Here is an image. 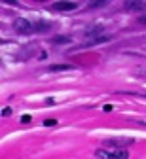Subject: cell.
Instances as JSON below:
<instances>
[{
	"mask_svg": "<svg viewBox=\"0 0 146 159\" xmlns=\"http://www.w3.org/2000/svg\"><path fill=\"white\" fill-rule=\"evenodd\" d=\"M95 157H99V159H129V153L123 148H110V150L101 148L95 152Z\"/></svg>",
	"mask_w": 146,
	"mask_h": 159,
	"instance_id": "obj_1",
	"label": "cell"
},
{
	"mask_svg": "<svg viewBox=\"0 0 146 159\" xmlns=\"http://www.w3.org/2000/svg\"><path fill=\"white\" fill-rule=\"evenodd\" d=\"M13 29H15L19 34H32V32H36V30H34V23L27 21V19H15Z\"/></svg>",
	"mask_w": 146,
	"mask_h": 159,
	"instance_id": "obj_2",
	"label": "cell"
},
{
	"mask_svg": "<svg viewBox=\"0 0 146 159\" xmlns=\"http://www.w3.org/2000/svg\"><path fill=\"white\" fill-rule=\"evenodd\" d=\"M49 8L55 11H72L76 8H80V4L78 2H53Z\"/></svg>",
	"mask_w": 146,
	"mask_h": 159,
	"instance_id": "obj_3",
	"label": "cell"
},
{
	"mask_svg": "<svg viewBox=\"0 0 146 159\" xmlns=\"http://www.w3.org/2000/svg\"><path fill=\"white\" fill-rule=\"evenodd\" d=\"M104 144H108L112 148H123L127 144H133V138H110V140H104Z\"/></svg>",
	"mask_w": 146,
	"mask_h": 159,
	"instance_id": "obj_4",
	"label": "cell"
},
{
	"mask_svg": "<svg viewBox=\"0 0 146 159\" xmlns=\"http://www.w3.org/2000/svg\"><path fill=\"white\" fill-rule=\"evenodd\" d=\"M144 6H146L144 2H137V0H125L123 2V8L127 11H140Z\"/></svg>",
	"mask_w": 146,
	"mask_h": 159,
	"instance_id": "obj_5",
	"label": "cell"
},
{
	"mask_svg": "<svg viewBox=\"0 0 146 159\" xmlns=\"http://www.w3.org/2000/svg\"><path fill=\"white\" fill-rule=\"evenodd\" d=\"M49 29H51V23H48V21H36L34 23L36 32H44V30H49Z\"/></svg>",
	"mask_w": 146,
	"mask_h": 159,
	"instance_id": "obj_6",
	"label": "cell"
},
{
	"mask_svg": "<svg viewBox=\"0 0 146 159\" xmlns=\"http://www.w3.org/2000/svg\"><path fill=\"white\" fill-rule=\"evenodd\" d=\"M49 72H63V70H72V65H49Z\"/></svg>",
	"mask_w": 146,
	"mask_h": 159,
	"instance_id": "obj_7",
	"label": "cell"
},
{
	"mask_svg": "<svg viewBox=\"0 0 146 159\" xmlns=\"http://www.w3.org/2000/svg\"><path fill=\"white\" fill-rule=\"evenodd\" d=\"M53 42H55V44H68L70 38H68V36H55Z\"/></svg>",
	"mask_w": 146,
	"mask_h": 159,
	"instance_id": "obj_8",
	"label": "cell"
},
{
	"mask_svg": "<svg viewBox=\"0 0 146 159\" xmlns=\"http://www.w3.org/2000/svg\"><path fill=\"white\" fill-rule=\"evenodd\" d=\"M44 125L46 127H53V125H57V121L55 119H44Z\"/></svg>",
	"mask_w": 146,
	"mask_h": 159,
	"instance_id": "obj_9",
	"label": "cell"
},
{
	"mask_svg": "<svg viewBox=\"0 0 146 159\" xmlns=\"http://www.w3.org/2000/svg\"><path fill=\"white\" fill-rule=\"evenodd\" d=\"M31 119H32V116H23V117H21V123H31Z\"/></svg>",
	"mask_w": 146,
	"mask_h": 159,
	"instance_id": "obj_10",
	"label": "cell"
},
{
	"mask_svg": "<svg viewBox=\"0 0 146 159\" xmlns=\"http://www.w3.org/2000/svg\"><path fill=\"white\" fill-rule=\"evenodd\" d=\"M108 2H91L89 4V8H99V6H106Z\"/></svg>",
	"mask_w": 146,
	"mask_h": 159,
	"instance_id": "obj_11",
	"label": "cell"
},
{
	"mask_svg": "<svg viewBox=\"0 0 146 159\" xmlns=\"http://www.w3.org/2000/svg\"><path fill=\"white\" fill-rule=\"evenodd\" d=\"M12 116V108H2V117H8Z\"/></svg>",
	"mask_w": 146,
	"mask_h": 159,
	"instance_id": "obj_12",
	"label": "cell"
},
{
	"mask_svg": "<svg viewBox=\"0 0 146 159\" xmlns=\"http://www.w3.org/2000/svg\"><path fill=\"white\" fill-rule=\"evenodd\" d=\"M102 110H104V112H112V110H114V106H112V104H104V106H102Z\"/></svg>",
	"mask_w": 146,
	"mask_h": 159,
	"instance_id": "obj_13",
	"label": "cell"
},
{
	"mask_svg": "<svg viewBox=\"0 0 146 159\" xmlns=\"http://www.w3.org/2000/svg\"><path fill=\"white\" fill-rule=\"evenodd\" d=\"M139 23H146V15H142V17L139 19Z\"/></svg>",
	"mask_w": 146,
	"mask_h": 159,
	"instance_id": "obj_14",
	"label": "cell"
}]
</instances>
